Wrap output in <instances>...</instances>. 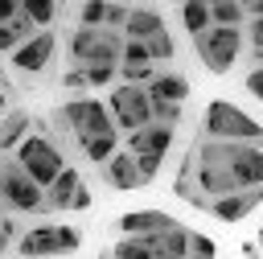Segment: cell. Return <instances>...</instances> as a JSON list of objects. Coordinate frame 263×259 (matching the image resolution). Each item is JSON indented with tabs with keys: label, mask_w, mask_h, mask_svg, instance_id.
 <instances>
[{
	"label": "cell",
	"mask_w": 263,
	"mask_h": 259,
	"mask_svg": "<svg viewBox=\"0 0 263 259\" xmlns=\"http://www.w3.org/2000/svg\"><path fill=\"white\" fill-rule=\"evenodd\" d=\"M4 95H8V86H0V111H4Z\"/></svg>",
	"instance_id": "obj_39"
},
{
	"label": "cell",
	"mask_w": 263,
	"mask_h": 259,
	"mask_svg": "<svg viewBox=\"0 0 263 259\" xmlns=\"http://www.w3.org/2000/svg\"><path fill=\"white\" fill-rule=\"evenodd\" d=\"M181 181H189L205 197V206L214 197H226L238 189H263V148L259 144L197 140L185 156Z\"/></svg>",
	"instance_id": "obj_1"
},
{
	"label": "cell",
	"mask_w": 263,
	"mask_h": 259,
	"mask_svg": "<svg viewBox=\"0 0 263 259\" xmlns=\"http://www.w3.org/2000/svg\"><path fill=\"white\" fill-rule=\"evenodd\" d=\"M193 49H197V58H201V66L210 74H226V70H234V62L242 53V29L210 25L201 37H193Z\"/></svg>",
	"instance_id": "obj_5"
},
{
	"label": "cell",
	"mask_w": 263,
	"mask_h": 259,
	"mask_svg": "<svg viewBox=\"0 0 263 259\" xmlns=\"http://www.w3.org/2000/svg\"><path fill=\"white\" fill-rule=\"evenodd\" d=\"M144 90H148V103H173V107H181V103L189 99V78L164 70V74H156Z\"/></svg>",
	"instance_id": "obj_15"
},
{
	"label": "cell",
	"mask_w": 263,
	"mask_h": 259,
	"mask_svg": "<svg viewBox=\"0 0 263 259\" xmlns=\"http://www.w3.org/2000/svg\"><path fill=\"white\" fill-rule=\"evenodd\" d=\"M41 189H49L53 181H58V173L66 169V156H62V148L49 140V136H41V132H29L25 140H21V148H16V156H12Z\"/></svg>",
	"instance_id": "obj_4"
},
{
	"label": "cell",
	"mask_w": 263,
	"mask_h": 259,
	"mask_svg": "<svg viewBox=\"0 0 263 259\" xmlns=\"http://www.w3.org/2000/svg\"><path fill=\"white\" fill-rule=\"evenodd\" d=\"M82 74H86V86H111L115 82V66H90Z\"/></svg>",
	"instance_id": "obj_27"
},
{
	"label": "cell",
	"mask_w": 263,
	"mask_h": 259,
	"mask_svg": "<svg viewBox=\"0 0 263 259\" xmlns=\"http://www.w3.org/2000/svg\"><path fill=\"white\" fill-rule=\"evenodd\" d=\"M255 247H259V255H263V226H259V234H255Z\"/></svg>",
	"instance_id": "obj_38"
},
{
	"label": "cell",
	"mask_w": 263,
	"mask_h": 259,
	"mask_svg": "<svg viewBox=\"0 0 263 259\" xmlns=\"http://www.w3.org/2000/svg\"><path fill=\"white\" fill-rule=\"evenodd\" d=\"M37 29H33V21L25 16V8H21V16L16 21H8V25H0V53H12V49H21L29 37H33Z\"/></svg>",
	"instance_id": "obj_19"
},
{
	"label": "cell",
	"mask_w": 263,
	"mask_h": 259,
	"mask_svg": "<svg viewBox=\"0 0 263 259\" xmlns=\"http://www.w3.org/2000/svg\"><path fill=\"white\" fill-rule=\"evenodd\" d=\"M185 259H201V255H185Z\"/></svg>",
	"instance_id": "obj_41"
},
{
	"label": "cell",
	"mask_w": 263,
	"mask_h": 259,
	"mask_svg": "<svg viewBox=\"0 0 263 259\" xmlns=\"http://www.w3.org/2000/svg\"><path fill=\"white\" fill-rule=\"evenodd\" d=\"M21 8H25V16L33 21V29H37V33L58 16V4H53V0H33V4H21Z\"/></svg>",
	"instance_id": "obj_23"
},
{
	"label": "cell",
	"mask_w": 263,
	"mask_h": 259,
	"mask_svg": "<svg viewBox=\"0 0 263 259\" xmlns=\"http://www.w3.org/2000/svg\"><path fill=\"white\" fill-rule=\"evenodd\" d=\"M201 132H205V140H222V144H259V148H263V123H259L255 115H247L242 107L226 103V99H214V103L205 107Z\"/></svg>",
	"instance_id": "obj_2"
},
{
	"label": "cell",
	"mask_w": 263,
	"mask_h": 259,
	"mask_svg": "<svg viewBox=\"0 0 263 259\" xmlns=\"http://www.w3.org/2000/svg\"><path fill=\"white\" fill-rule=\"evenodd\" d=\"M21 16V4L16 0H0V25H8V21H16Z\"/></svg>",
	"instance_id": "obj_34"
},
{
	"label": "cell",
	"mask_w": 263,
	"mask_h": 259,
	"mask_svg": "<svg viewBox=\"0 0 263 259\" xmlns=\"http://www.w3.org/2000/svg\"><path fill=\"white\" fill-rule=\"evenodd\" d=\"M259 206H263V189H238V193L214 197L205 210H210L218 222H242V218H251Z\"/></svg>",
	"instance_id": "obj_11"
},
{
	"label": "cell",
	"mask_w": 263,
	"mask_h": 259,
	"mask_svg": "<svg viewBox=\"0 0 263 259\" xmlns=\"http://www.w3.org/2000/svg\"><path fill=\"white\" fill-rule=\"evenodd\" d=\"M58 119H62V127H66L74 140H90V136H111V132H115L111 111H107V103H99V99H70V103L58 111Z\"/></svg>",
	"instance_id": "obj_7"
},
{
	"label": "cell",
	"mask_w": 263,
	"mask_h": 259,
	"mask_svg": "<svg viewBox=\"0 0 263 259\" xmlns=\"http://www.w3.org/2000/svg\"><path fill=\"white\" fill-rule=\"evenodd\" d=\"M103 12H107V0H86V4L78 8L82 29H103Z\"/></svg>",
	"instance_id": "obj_25"
},
{
	"label": "cell",
	"mask_w": 263,
	"mask_h": 259,
	"mask_svg": "<svg viewBox=\"0 0 263 259\" xmlns=\"http://www.w3.org/2000/svg\"><path fill=\"white\" fill-rule=\"evenodd\" d=\"M132 160H136V173H140V181H144V185L160 173V160H152V156H132Z\"/></svg>",
	"instance_id": "obj_29"
},
{
	"label": "cell",
	"mask_w": 263,
	"mask_h": 259,
	"mask_svg": "<svg viewBox=\"0 0 263 259\" xmlns=\"http://www.w3.org/2000/svg\"><path fill=\"white\" fill-rule=\"evenodd\" d=\"M78 243H82V234H78L74 226L41 222V226H33V230L21 234L16 251H21L25 259H37V255H70V251H78Z\"/></svg>",
	"instance_id": "obj_9"
},
{
	"label": "cell",
	"mask_w": 263,
	"mask_h": 259,
	"mask_svg": "<svg viewBox=\"0 0 263 259\" xmlns=\"http://www.w3.org/2000/svg\"><path fill=\"white\" fill-rule=\"evenodd\" d=\"M62 82H66L70 90H86V74H82V70H74V66L66 70V78H62Z\"/></svg>",
	"instance_id": "obj_33"
},
{
	"label": "cell",
	"mask_w": 263,
	"mask_h": 259,
	"mask_svg": "<svg viewBox=\"0 0 263 259\" xmlns=\"http://www.w3.org/2000/svg\"><path fill=\"white\" fill-rule=\"evenodd\" d=\"M181 25H185L189 37H201V33L210 29V4H201V0H185V4H181Z\"/></svg>",
	"instance_id": "obj_20"
},
{
	"label": "cell",
	"mask_w": 263,
	"mask_h": 259,
	"mask_svg": "<svg viewBox=\"0 0 263 259\" xmlns=\"http://www.w3.org/2000/svg\"><path fill=\"white\" fill-rule=\"evenodd\" d=\"M247 90L263 103V66H255V70H247Z\"/></svg>",
	"instance_id": "obj_30"
},
{
	"label": "cell",
	"mask_w": 263,
	"mask_h": 259,
	"mask_svg": "<svg viewBox=\"0 0 263 259\" xmlns=\"http://www.w3.org/2000/svg\"><path fill=\"white\" fill-rule=\"evenodd\" d=\"M119 53H123V37L111 29H74L70 37V66L74 70H90V66H115L119 70Z\"/></svg>",
	"instance_id": "obj_3"
},
{
	"label": "cell",
	"mask_w": 263,
	"mask_h": 259,
	"mask_svg": "<svg viewBox=\"0 0 263 259\" xmlns=\"http://www.w3.org/2000/svg\"><path fill=\"white\" fill-rule=\"evenodd\" d=\"M115 226H119L123 238H148V234H160V230L177 226V218L164 214V210H127Z\"/></svg>",
	"instance_id": "obj_12"
},
{
	"label": "cell",
	"mask_w": 263,
	"mask_h": 259,
	"mask_svg": "<svg viewBox=\"0 0 263 259\" xmlns=\"http://www.w3.org/2000/svg\"><path fill=\"white\" fill-rule=\"evenodd\" d=\"M242 255H247V259H263V255H259V247H255V243H242Z\"/></svg>",
	"instance_id": "obj_37"
},
{
	"label": "cell",
	"mask_w": 263,
	"mask_h": 259,
	"mask_svg": "<svg viewBox=\"0 0 263 259\" xmlns=\"http://www.w3.org/2000/svg\"><path fill=\"white\" fill-rule=\"evenodd\" d=\"M247 16H242V4L238 0H214L210 4V25H218V29H238Z\"/></svg>",
	"instance_id": "obj_22"
},
{
	"label": "cell",
	"mask_w": 263,
	"mask_h": 259,
	"mask_svg": "<svg viewBox=\"0 0 263 259\" xmlns=\"http://www.w3.org/2000/svg\"><path fill=\"white\" fill-rule=\"evenodd\" d=\"M53 49H58V37H53L49 29H41V33H33L21 49H12V66H16L21 74H41V70L53 62Z\"/></svg>",
	"instance_id": "obj_10"
},
{
	"label": "cell",
	"mask_w": 263,
	"mask_h": 259,
	"mask_svg": "<svg viewBox=\"0 0 263 259\" xmlns=\"http://www.w3.org/2000/svg\"><path fill=\"white\" fill-rule=\"evenodd\" d=\"M103 177L119 189V193H132V189H144V181H140V173H136V160H132V152H115L107 164H103Z\"/></svg>",
	"instance_id": "obj_16"
},
{
	"label": "cell",
	"mask_w": 263,
	"mask_h": 259,
	"mask_svg": "<svg viewBox=\"0 0 263 259\" xmlns=\"http://www.w3.org/2000/svg\"><path fill=\"white\" fill-rule=\"evenodd\" d=\"M12 234H16V226H12V222H8V218H0V238H4V243H8V238H12Z\"/></svg>",
	"instance_id": "obj_36"
},
{
	"label": "cell",
	"mask_w": 263,
	"mask_h": 259,
	"mask_svg": "<svg viewBox=\"0 0 263 259\" xmlns=\"http://www.w3.org/2000/svg\"><path fill=\"white\" fill-rule=\"evenodd\" d=\"M0 169H4V160H0Z\"/></svg>",
	"instance_id": "obj_42"
},
{
	"label": "cell",
	"mask_w": 263,
	"mask_h": 259,
	"mask_svg": "<svg viewBox=\"0 0 263 259\" xmlns=\"http://www.w3.org/2000/svg\"><path fill=\"white\" fill-rule=\"evenodd\" d=\"M168 25H164V16L156 12V8H144V4H136V8H127V21H123V33H127V41H152L156 33H164Z\"/></svg>",
	"instance_id": "obj_14"
},
{
	"label": "cell",
	"mask_w": 263,
	"mask_h": 259,
	"mask_svg": "<svg viewBox=\"0 0 263 259\" xmlns=\"http://www.w3.org/2000/svg\"><path fill=\"white\" fill-rule=\"evenodd\" d=\"M242 16H251V21H263V0H247V4H242Z\"/></svg>",
	"instance_id": "obj_35"
},
{
	"label": "cell",
	"mask_w": 263,
	"mask_h": 259,
	"mask_svg": "<svg viewBox=\"0 0 263 259\" xmlns=\"http://www.w3.org/2000/svg\"><path fill=\"white\" fill-rule=\"evenodd\" d=\"M152 123H160V127L181 123V107H173V103H152Z\"/></svg>",
	"instance_id": "obj_26"
},
{
	"label": "cell",
	"mask_w": 263,
	"mask_h": 259,
	"mask_svg": "<svg viewBox=\"0 0 263 259\" xmlns=\"http://www.w3.org/2000/svg\"><path fill=\"white\" fill-rule=\"evenodd\" d=\"M144 49H148V58H152V66H156V62H168V58L177 53V41H173L168 29H164V33H156L152 41H144Z\"/></svg>",
	"instance_id": "obj_24"
},
{
	"label": "cell",
	"mask_w": 263,
	"mask_h": 259,
	"mask_svg": "<svg viewBox=\"0 0 263 259\" xmlns=\"http://www.w3.org/2000/svg\"><path fill=\"white\" fill-rule=\"evenodd\" d=\"M29 123H33V119H29V111H21V107H16V111H8V115L0 119V152H16V148H21V140L29 136Z\"/></svg>",
	"instance_id": "obj_18"
},
{
	"label": "cell",
	"mask_w": 263,
	"mask_h": 259,
	"mask_svg": "<svg viewBox=\"0 0 263 259\" xmlns=\"http://www.w3.org/2000/svg\"><path fill=\"white\" fill-rule=\"evenodd\" d=\"M78 148L95 160V164H107L115 152H119V132H111V136H90V140H78Z\"/></svg>",
	"instance_id": "obj_21"
},
{
	"label": "cell",
	"mask_w": 263,
	"mask_h": 259,
	"mask_svg": "<svg viewBox=\"0 0 263 259\" xmlns=\"http://www.w3.org/2000/svg\"><path fill=\"white\" fill-rule=\"evenodd\" d=\"M82 185V177H78V169H62L58 173V181L45 189V210H70V197H74V189Z\"/></svg>",
	"instance_id": "obj_17"
},
{
	"label": "cell",
	"mask_w": 263,
	"mask_h": 259,
	"mask_svg": "<svg viewBox=\"0 0 263 259\" xmlns=\"http://www.w3.org/2000/svg\"><path fill=\"white\" fill-rule=\"evenodd\" d=\"M90 201H95V197H90V189H86V185H78V189H74V197H70V210H90Z\"/></svg>",
	"instance_id": "obj_31"
},
{
	"label": "cell",
	"mask_w": 263,
	"mask_h": 259,
	"mask_svg": "<svg viewBox=\"0 0 263 259\" xmlns=\"http://www.w3.org/2000/svg\"><path fill=\"white\" fill-rule=\"evenodd\" d=\"M214 251H218V247H214V238H210V234H193V230H189V255L214 259Z\"/></svg>",
	"instance_id": "obj_28"
},
{
	"label": "cell",
	"mask_w": 263,
	"mask_h": 259,
	"mask_svg": "<svg viewBox=\"0 0 263 259\" xmlns=\"http://www.w3.org/2000/svg\"><path fill=\"white\" fill-rule=\"evenodd\" d=\"M107 111H111V123L115 132H140L152 123V103H148V90L144 86H111V99H107Z\"/></svg>",
	"instance_id": "obj_8"
},
{
	"label": "cell",
	"mask_w": 263,
	"mask_h": 259,
	"mask_svg": "<svg viewBox=\"0 0 263 259\" xmlns=\"http://www.w3.org/2000/svg\"><path fill=\"white\" fill-rule=\"evenodd\" d=\"M247 33H251V49L263 53V21H247Z\"/></svg>",
	"instance_id": "obj_32"
},
{
	"label": "cell",
	"mask_w": 263,
	"mask_h": 259,
	"mask_svg": "<svg viewBox=\"0 0 263 259\" xmlns=\"http://www.w3.org/2000/svg\"><path fill=\"white\" fill-rule=\"evenodd\" d=\"M0 206L16 210V214H37V210H45V189L16 160H4V169H0Z\"/></svg>",
	"instance_id": "obj_6"
},
{
	"label": "cell",
	"mask_w": 263,
	"mask_h": 259,
	"mask_svg": "<svg viewBox=\"0 0 263 259\" xmlns=\"http://www.w3.org/2000/svg\"><path fill=\"white\" fill-rule=\"evenodd\" d=\"M4 247H8V243H4V238H0V255H4Z\"/></svg>",
	"instance_id": "obj_40"
},
{
	"label": "cell",
	"mask_w": 263,
	"mask_h": 259,
	"mask_svg": "<svg viewBox=\"0 0 263 259\" xmlns=\"http://www.w3.org/2000/svg\"><path fill=\"white\" fill-rule=\"evenodd\" d=\"M168 148H173V127L148 123V127H140V132H132V136H127V148H123V152H132V156H152V160H164V156H168Z\"/></svg>",
	"instance_id": "obj_13"
}]
</instances>
